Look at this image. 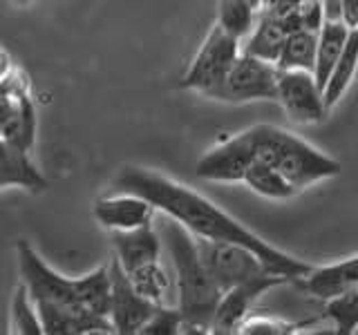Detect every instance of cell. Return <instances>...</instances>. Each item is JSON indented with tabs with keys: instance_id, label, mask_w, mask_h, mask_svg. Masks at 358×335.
<instances>
[{
	"instance_id": "obj_4",
	"label": "cell",
	"mask_w": 358,
	"mask_h": 335,
	"mask_svg": "<svg viewBox=\"0 0 358 335\" xmlns=\"http://www.w3.org/2000/svg\"><path fill=\"white\" fill-rule=\"evenodd\" d=\"M242 54V40L231 36L227 29H222L217 22L208 29L206 38L201 40L197 54L190 61L184 72L179 87L197 92L201 96H213L217 87L227 81L235 61Z\"/></svg>"
},
{
	"instance_id": "obj_18",
	"label": "cell",
	"mask_w": 358,
	"mask_h": 335,
	"mask_svg": "<svg viewBox=\"0 0 358 335\" xmlns=\"http://www.w3.org/2000/svg\"><path fill=\"white\" fill-rule=\"evenodd\" d=\"M350 31L352 29L347 27L343 20H324V25L318 34V56H316L313 74H316L322 89L327 87L329 78L336 70V63H338L341 54L345 50Z\"/></svg>"
},
{
	"instance_id": "obj_21",
	"label": "cell",
	"mask_w": 358,
	"mask_h": 335,
	"mask_svg": "<svg viewBox=\"0 0 358 335\" xmlns=\"http://www.w3.org/2000/svg\"><path fill=\"white\" fill-rule=\"evenodd\" d=\"M356 72H358V27L350 31V38H347L345 50L338 63H336V70L329 78L327 87H324V98H327L329 110L347 94V89L352 87L356 78Z\"/></svg>"
},
{
	"instance_id": "obj_26",
	"label": "cell",
	"mask_w": 358,
	"mask_h": 335,
	"mask_svg": "<svg viewBox=\"0 0 358 335\" xmlns=\"http://www.w3.org/2000/svg\"><path fill=\"white\" fill-rule=\"evenodd\" d=\"M324 315L334 322L338 335H352L358 329V290L324 302Z\"/></svg>"
},
{
	"instance_id": "obj_19",
	"label": "cell",
	"mask_w": 358,
	"mask_h": 335,
	"mask_svg": "<svg viewBox=\"0 0 358 335\" xmlns=\"http://www.w3.org/2000/svg\"><path fill=\"white\" fill-rule=\"evenodd\" d=\"M76 293L81 304L96 313V315L110 318V302H112V277H110V264L94 268L92 273L74 277Z\"/></svg>"
},
{
	"instance_id": "obj_12",
	"label": "cell",
	"mask_w": 358,
	"mask_h": 335,
	"mask_svg": "<svg viewBox=\"0 0 358 335\" xmlns=\"http://www.w3.org/2000/svg\"><path fill=\"white\" fill-rule=\"evenodd\" d=\"M291 284V279L280 275V273H264L260 277H253L249 282H244L240 286H233L229 290H224V295L220 299V306L215 311V320H213L210 333L215 335H231L238 331L240 324L251 315V308L262 293H266L268 288Z\"/></svg>"
},
{
	"instance_id": "obj_13",
	"label": "cell",
	"mask_w": 358,
	"mask_h": 335,
	"mask_svg": "<svg viewBox=\"0 0 358 335\" xmlns=\"http://www.w3.org/2000/svg\"><path fill=\"white\" fill-rule=\"evenodd\" d=\"M94 219L110 232L115 230H134L145 223H152L157 208L148 199L137 193H119L101 197L94 201Z\"/></svg>"
},
{
	"instance_id": "obj_30",
	"label": "cell",
	"mask_w": 358,
	"mask_h": 335,
	"mask_svg": "<svg viewBox=\"0 0 358 335\" xmlns=\"http://www.w3.org/2000/svg\"><path fill=\"white\" fill-rule=\"evenodd\" d=\"M343 22L350 29L358 27V0H343Z\"/></svg>"
},
{
	"instance_id": "obj_1",
	"label": "cell",
	"mask_w": 358,
	"mask_h": 335,
	"mask_svg": "<svg viewBox=\"0 0 358 335\" xmlns=\"http://www.w3.org/2000/svg\"><path fill=\"white\" fill-rule=\"evenodd\" d=\"M115 186L121 193H137L145 197L150 204L162 212V215L175 217L182 226H186L195 237L204 239H220V241H235L244 244L260 255V260L271 268L273 273H280L291 279L305 277L313 264L298 260L296 255L285 253L275 248L273 244L262 239L251 228H246L227 210L213 204L208 197H204L197 190L188 188L184 184L175 181V179L166 177L162 172L148 170V168L139 165H126L121 168L115 177Z\"/></svg>"
},
{
	"instance_id": "obj_24",
	"label": "cell",
	"mask_w": 358,
	"mask_h": 335,
	"mask_svg": "<svg viewBox=\"0 0 358 335\" xmlns=\"http://www.w3.org/2000/svg\"><path fill=\"white\" fill-rule=\"evenodd\" d=\"M11 333H22V335H41L45 333L43 322L38 315L36 302H34L29 288L25 284H18L14 290V299H11Z\"/></svg>"
},
{
	"instance_id": "obj_11",
	"label": "cell",
	"mask_w": 358,
	"mask_h": 335,
	"mask_svg": "<svg viewBox=\"0 0 358 335\" xmlns=\"http://www.w3.org/2000/svg\"><path fill=\"white\" fill-rule=\"evenodd\" d=\"M110 277H112V302H110V320L115 324V331L121 335L141 333L143 324L150 320L157 311V302L143 297L137 288L132 286L128 273L123 271L119 260L110 262Z\"/></svg>"
},
{
	"instance_id": "obj_6",
	"label": "cell",
	"mask_w": 358,
	"mask_h": 335,
	"mask_svg": "<svg viewBox=\"0 0 358 335\" xmlns=\"http://www.w3.org/2000/svg\"><path fill=\"white\" fill-rule=\"evenodd\" d=\"M195 239L201 260H204L208 273L213 275V279H215L222 290L240 286L264 273H273L260 260V255H255L249 246L235 241L204 239V237H195Z\"/></svg>"
},
{
	"instance_id": "obj_7",
	"label": "cell",
	"mask_w": 358,
	"mask_h": 335,
	"mask_svg": "<svg viewBox=\"0 0 358 335\" xmlns=\"http://www.w3.org/2000/svg\"><path fill=\"white\" fill-rule=\"evenodd\" d=\"M16 257H18L20 279L29 288L34 302H50V304L72 306V308L83 306L76 293L74 277H65L61 273H56L27 239H18Z\"/></svg>"
},
{
	"instance_id": "obj_3",
	"label": "cell",
	"mask_w": 358,
	"mask_h": 335,
	"mask_svg": "<svg viewBox=\"0 0 358 335\" xmlns=\"http://www.w3.org/2000/svg\"><path fill=\"white\" fill-rule=\"evenodd\" d=\"M0 132L5 143L22 150H34L36 143V105L29 92V78L5 52L3 78H0Z\"/></svg>"
},
{
	"instance_id": "obj_27",
	"label": "cell",
	"mask_w": 358,
	"mask_h": 335,
	"mask_svg": "<svg viewBox=\"0 0 358 335\" xmlns=\"http://www.w3.org/2000/svg\"><path fill=\"white\" fill-rule=\"evenodd\" d=\"M309 324H313V320L309 322H289L275 315H249L246 318L238 331L240 335H294L300 329H307Z\"/></svg>"
},
{
	"instance_id": "obj_9",
	"label": "cell",
	"mask_w": 358,
	"mask_h": 335,
	"mask_svg": "<svg viewBox=\"0 0 358 335\" xmlns=\"http://www.w3.org/2000/svg\"><path fill=\"white\" fill-rule=\"evenodd\" d=\"M278 103L287 117L300 126H316L327 119V98L313 72L305 70H280Z\"/></svg>"
},
{
	"instance_id": "obj_15",
	"label": "cell",
	"mask_w": 358,
	"mask_h": 335,
	"mask_svg": "<svg viewBox=\"0 0 358 335\" xmlns=\"http://www.w3.org/2000/svg\"><path fill=\"white\" fill-rule=\"evenodd\" d=\"M294 29H298L294 14H278V11L271 9H262L253 31L242 43V52L278 65L280 54L285 50V43Z\"/></svg>"
},
{
	"instance_id": "obj_5",
	"label": "cell",
	"mask_w": 358,
	"mask_h": 335,
	"mask_svg": "<svg viewBox=\"0 0 358 335\" xmlns=\"http://www.w3.org/2000/svg\"><path fill=\"white\" fill-rule=\"evenodd\" d=\"M280 67L271 61L257 59L253 54L242 52L235 61L213 100L222 103H251V100H278Z\"/></svg>"
},
{
	"instance_id": "obj_8",
	"label": "cell",
	"mask_w": 358,
	"mask_h": 335,
	"mask_svg": "<svg viewBox=\"0 0 358 335\" xmlns=\"http://www.w3.org/2000/svg\"><path fill=\"white\" fill-rule=\"evenodd\" d=\"M275 168L289 179V184L296 190H305L324 181V179H334L343 170L338 159L320 152L311 143L291 132L282 134Z\"/></svg>"
},
{
	"instance_id": "obj_16",
	"label": "cell",
	"mask_w": 358,
	"mask_h": 335,
	"mask_svg": "<svg viewBox=\"0 0 358 335\" xmlns=\"http://www.w3.org/2000/svg\"><path fill=\"white\" fill-rule=\"evenodd\" d=\"M162 232H157L152 223H145L134 230L112 232V248L123 271L132 273L137 268L162 262Z\"/></svg>"
},
{
	"instance_id": "obj_28",
	"label": "cell",
	"mask_w": 358,
	"mask_h": 335,
	"mask_svg": "<svg viewBox=\"0 0 358 335\" xmlns=\"http://www.w3.org/2000/svg\"><path fill=\"white\" fill-rule=\"evenodd\" d=\"M184 331V320L179 308H166L164 304L157 306L150 320L143 324L141 335H177Z\"/></svg>"
},
{
	"instance_id": "obj_32",
	"label": "cell",
	"mask_w": 358,
	"mask_h": 335,
	"mask_svg": "<svg viewBox=\"0 0 358 335\" xmlns=\"http://www.w3.org/2000/svg\"><path fill=\"white\" fill-rule=\"evenodd\" d=\"M11 3H14L16 7H29L31 0H11Z\"/></svg>"
},
{
	"instance_id": "obj_25",
	"label": "cell",
	"mask_w": 358,
	"mask_h": 335,
	"mask_svg": "<svg viewBox=\"0 0 358 335\" xmlns=\"http://www.w3.org/2000/svg\"><path fill=\"white\" fill-rule=\"evenodd\" d=\"M128 277H130L132 286L137 288L143 297L157 302V304H162L168 295V288H171V279H168L162 262L137 268V271L128 273Z\"/></svg>"
},
{
	"instance_id": "obj_17",
	"label": "cell",
	"mask_w": 358,
	"mask_h": 335,
	"mask_svg": "<svg viewBox=\"0 0 358 335\" xmlns=\"http://www.w3.org/2000/svg\"><path fill=\"white\" fill-rule=\"evenodd\" d=\"M31 152L0 141V188H22L38 195L48 190V179L31 161Z\"/></svg>"
},
{
	"instance_id": "obj_23",
	"label": "cell",
	"mask_w": 358,
	"mask_h": 335,
	"mask_svg": "<svg viewBox=\"0 0 358 335\" xmlns=\"http://www.w3.org/2000/svg\"><path fill=\"white\" fill-rule=\"evenodd\" d=\"M260 9H255L246 0H217V25L227 29L231 36L240 38L242 43L253 31Z\"/></svg>"
},
{
	"instance_id": "obj_20",
	"label": "cell",
	"mask_w": 358,
	"mask_h": 335,
	"mask_svg": "<svg viewBox=\"0 0 358 335\" xmlns=\"http://www.w3.org/2000/svg\"><path fill=\"white\" fill-rule=\"evenodd\" d=\"M318 34L309 29H294L285 43V50L280 54V70H305L313 72L318 56Z\"/></svg>"
},
{
	"instance_id": "obj_14",
	"label": "cell",
	"mask_w": 358,
	"mask_h": 335,
	"mask_svg": "<svg viewBox=\"0 0 358 335\" xmlns=\"http://www.w3.org/2000/svg\"><path fill=\"white\" fill-rule=\"evenodd\" d=\"M300 290L318 299H331L345 293L358 290V255L347 257V260L313 266L311 271L294 282Z\"/></svg>"
},
{
	"instance_id": "obj_31",
	"label": "cell",
	"mask_w": 358,
	"mask_h": 335,
	"mask_svg": "<svg viewBox=\"0 0 358 335\" xmlns=\"http://www.w3.org/2000/svg\"><path fill=\"white\" fill-rule=\"evenodd\" d=\"M246 3H251L255 9H260V11H262V7L266 5V0H246Z\"/></svg>"
},
{
	"instance_id": "obj_10",
	"label": "cell",
	"mask_w": 358,
	"mask_h": 335,
	"mask_svg": "<svg viewBox=\"0 0 358 335\" xmlns=\"http://www.w3.org/2000/svg\"><path fill=\"white\" fill-rule=\"evenodd\" d=\"M253 141L251 130L235 134V137L224 139L215 148L197 159L195 172L204 181H220V184H244V177L253 165Z\"/></svg>"
},
{
	"instance_id": "obj_2",
	"label": "cell",
	"mask_w": 358,
	"mask_h": 335,
	"mask_svg": "<svg viewBox=\"0 0 358 335\" xmlns=\"http://www.w3.org/2000/svg\"><path fill=\"white\" fill-rule=\"evenodd\" d=\"M162 239L177 275V308L186 333H210L224 290L208 273L197 248L195 234L175 217L164 215Z\"/></svg>"
},
{
	"instance_id": "obj_29",
	"label": "cell",
	"mask_w": 358,
	"mask_h": 335,
	"mask_svg": "<svg viewBox=\"0 0 358 335\" xmlns=\"http://www.w3.org/2000/svg\"><path fill=\"white\" fill-rule=\"evenodd\" d=\"M294 20L298 29H309V31H320L324 25V7L322 0H300L294 7Z\"/></svg>"
},
{
	"instance_id": "obj_22",
	"label": "cell",
	"mask_w": 358,
	"mask_h": 335,
	"mask_svg": "<svg viewBox=\"0 0 358 335\" xmlns=\"http://www.w3.org/2000/svg\"><path fill=\"white\" fill-rule=\"evenodd\" d=\"M244 186L264 199H289L298 193V190L289 184V179L280 172L275 165H266V163H257V161H253L249 172H246Z\"/></svg>"
}]
</instances>
